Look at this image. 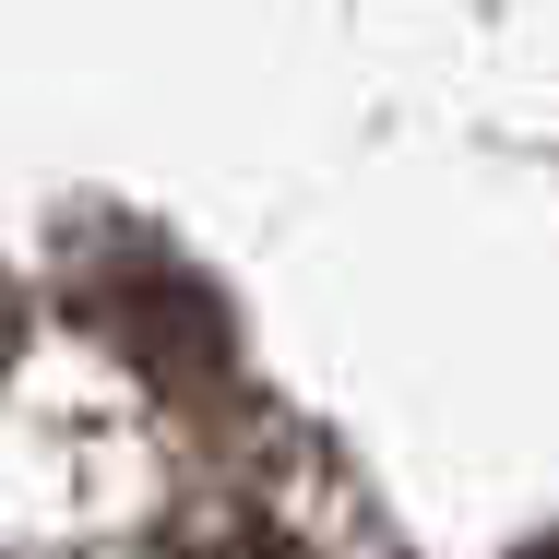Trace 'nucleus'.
<instances>
[{"label":"nucleus","mask_w":559,"mask_h":559,"mask_svg":"<svg viewBox=\"0 0 559 559\" xmlns=\"http://www.w3.org/2000/svg\"><path fill=\"white\" fill-rule=\"evenodd\" d=\"M84 310H96V322H108L155 381H215V369H226V322H215V298H203L179 262L96 274V286H84Z\"/></svg>","instance_id":"obj_1"},{"label":"nucleus","mask_w":559,"mask_h":559,"mask_svg":"<svg viewBox=\"0 0 559 559\" xmlns=\"http://www.w3.org/2000/svg\"><path fill=\"white\" fill-rule=\"evenodd\" d=\"M215 559H298V548H286V536H226Z\"/></svg>","instance_id":"obj_2"},{"label":"nucleus","mask_w":559,"mask_h":559,"mask_svg":"<svg viewBox=\"0 0 559 559\" xmlns=\"http://www.w3.org/2000/svg\"><path fill=\"white\" fill-rule=\"evenodd\" d=\"M12 334H24V310H12V286H0V357H12Z\"/></svg>","instance_id":"obj_3"},{"label":"nucleus","mask_w":559,"mask_h":559,"mask_svg":"<svg viewBox=\"0 0 559 559\" xmlns=\"http://www.w3.org/2000/svg\"><path fill=\"white\" fill-rule=\"evenodd\" d=\"M536 559H559V548H536Z\"/></svg>","instance_id":"obj_4"}]
</instances>
